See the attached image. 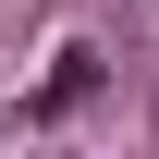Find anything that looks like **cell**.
<instances>
[{"instance_id": "6da1fadb", "label": "cell", "mask_w": 159, "mask_h": 159, "mask_svg": "<svg viewBox=\"0 0 159 159\" xmlns=\"http://www.w3.org/2000/svg\"><path fill=\"white\" fill-rule=\"evenodd\" d=\"M98 98V49H61V74L37 86V122H61V110H86Z\"/></svg>"}]
</instances>
